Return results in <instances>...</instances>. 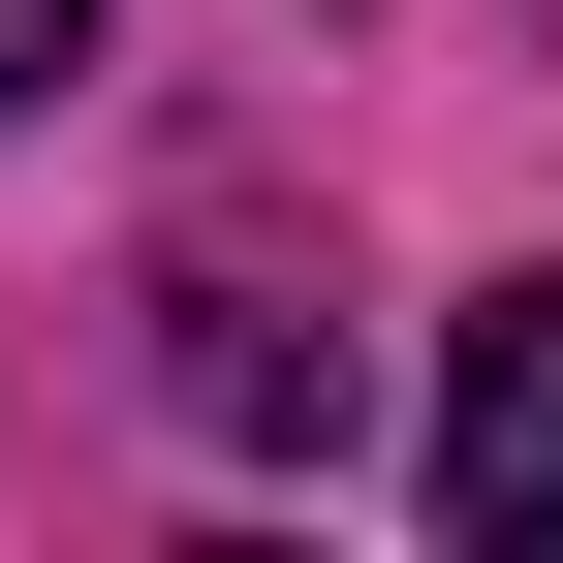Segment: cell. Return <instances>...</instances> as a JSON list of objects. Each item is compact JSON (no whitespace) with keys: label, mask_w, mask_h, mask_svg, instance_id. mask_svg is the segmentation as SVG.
I'll return each instance as SVG.
<instances>
[{"label":"cell","mask_w":563,"mask_h":563,"mask_svg":"<svg viewBox=\"0 0 563 563\" xmlns=\"http://www.w3.org/2000/svg\"><path fill=\"white\" fill-rule=\"evenodd\" d=\"M439 532H470V563H563V282L470 313V376H439Z\"/></svg>","instance_id":"6da1fadb"},{"label":"cell","mask_w":563,"mask_h":563,"mask_svg":"<svg viewBox=\"0 0 563 563\" xmlns=\"http://www.w3.org/2000/svg\"><path fill=\"white\" fill-rule=\"evenodd\" d=\"M157 376L188 439H344V313H282V251H157Z\"/></svg>","instance_id":"7a4b0ae2"},{"label":"cell","mask_w":563,"mask_h":563,"mask_svg":"<svg viewBox=\"0 0 563 563\" xmlns=\"http://www.w3.org/2000/svg\"><path fill=\"white\" fill-rule=\"evenodd\" d=\"M32 95H63V0H0V125H32Z\"/></svg>","instance_id":"3957f363"}]
</instances>
